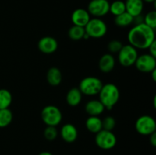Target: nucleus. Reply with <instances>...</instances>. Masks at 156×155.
Returning a JSON list of instances; mask_svg holds the SVG:
<instances>
[{"label":"nucleus","instance_id":"1","mask_svg":"<svg viewBox=\"0 0 156 155\" xmlns=\"http://www.w3.org/2000/svg\"><path fill=\"white\" fill-rule=\"evenodd\" d=\"M127 39L129 45L136 50H146L155 40V30L144 23L136 24L129 30Z\"/></svg>","mask_w":156,"mask_h":155},{"label":"nucleus","instance_id":"2","mask_svg":"<svg viewBox=\"0 0 156 155\" xmlns=\"http://www.w3.org/2000/svg\"><path fill=\"white\" fill-rule=\"evenodd\" d=\"M98 95L99 100L105 109L111 110L120 100V90L114 84L108 83L103 84Z\"/></svg>","mask_w":156,"mask_h":155},{"label":"nucleus","instance_id":"3","mask_svg":"<svg viewBox=\"0 0 156 155\" xmlns=\"http://www.w3.org/2000/svg\"><path fill=\"white\" fill-rule=\"evenodd\" d=\"M103 86L101 80L97 77L89 76L81 81L79 89L82 94L87 96H94L98 94Z\"/></svg>","mask_w":156,"mask_h":155},{"label":"nucleus","instance_id":"4","mask_svg":"<svg viewBox=\"0 0 156 155\" xmlns=\"http://www.w3.org/2000/svg\"><path fill=\"white\" fill-rule=\"evenodd\" d=\"M85 30L89 37L98 39L106 34L108 27L106 23L100 18H91L85 26Z\"/></svg>","mask_w":156,"mask_h":155},{"label":"nucleus","instance_id":"5","mask_svg":"<svg viewBox=\"0 0 156 155\" xmlns=\"http://www.w3.org/2000/svg\"><path fill=\"white\" fill-rule=\"evenodd\" d=\"M43 122L48 126H56L60 124L62 115L60 109L53 105H48L43 108L41 113Z\"/></svg>","mask_w":156,"mask_h":155},{"label":"nucleus","instance_id":"6","mask_svg":"<svg viewBox=\"0 0 156 155\" xmlns=\"http://www.w3.org/2000/svg\"><path fill=\"white\" fill-rule=\"evenodd\" d=\"M95 144L103 150H111L117 144V138L112 131L101 129L95 134Z\"/></svg>","mask_w":156,"mask_h":155},{"label":"nucleus","instance_id":"7","mask_svg":"<svg viewBox=\"0 0 156 155\" xmlns=\"http://www.w3.org/2000/svg\"><path fill=\"white\" fill-rule=\"evenodd\" d=\"M135 129L142 135H150L156 131V122L153 117L148 115L139 117L135 123Z\"/></svg>","mask_w":156,"mask_h":155},{"label":"nucleus","instance_id":"8","mask_svg":"<svg viewBox=\"0 0 156 155\" xmlns=\"http://www.w3.org/2000/svg\"><path fill=\"white\" fill-rule=\"evenodd\" d=\"M138 56L136 49L128 44L123 46L118 53V60L122 66L130 67L135 64Z\"/></svg>","mask_w":156,"mask_h":155},{"label":"nucleus","instance_id":"9","mask_svg":"<svg viewBox=\"0 0 156 155\" xmlns=\"http://www.w3.org/2000/svg\"><path fill=\"white\" fill-rule=\"evenodd\" d=\"M110 2L108 0H91L88 5L87 11L90 15L101 18L109 12Z\"/></svg>","mask_w":156,"mask_h":155},{"label":"nucleus","instance_id":"10","mask_svg":"<svg viewBox=\"0 0 156 155\" xmlns=\"http://www.w3.org/2000/svg\"><path fill=\"white\" fill-rule=\"evenodd\" d=\"M134 65L141 72L151 73L156 69V57H154L149 53L138 56Z\"/></svg>","mask_w":156,"mask_h":155},{"label":"nucleus","instance_id":"11","mask_svg":"<svg viewBox=\"0 0 156 155\" xmlns=\"http://www.w3.org/2000/svg\"><path fill=\"white\" fill-rule=\"evenodd\" d=\"M37 47L40 51L44 54H52L57 50L58 42L53 36H44L38 41Z\"/></svg>","mask_w":156,"mask_h":155},{"label":"nucleus","instance_id":"12","mask_svg":"<svg viewBox=\"0 0 156 155\" xmlns=\"http://www.w3.org/2000/svg\"><path fill=\"white\" fill-rule=\"evenodd\" d=\"M90 19H91V15L88 11L81 8L73 11L71 15V20L72 22L73 23V25L80 26V27H85Z\"/></svg>","mask_w":156,"mask_h":155},{"label":"nucleus","instance_id":"13","mask_svg":"<svg viewBox=\"0 0 156 155\" xmlns=\"http://www.w3.org/2000/svg\"><path fill=\"white\" fill-rule=\"evenodd\" d=\"M61 138L67 143H73L77 139L78 130L74 125L66 123L63 125L60 129Z\"/></svg>","mask_w":156,"mask_h":155},{"label":"nucleus","instance_id":"14","mask_svg":"<svg viewBox=\"0 0 156 155\" xmlns=\"http://www.w3.org/2000/svg\"><path fill=\"white\" fill-rule=\"evenodd\" d=\"M126 12L133 17L138 16L142 14L144 8L143 0H126L124 2Z\"/></svg>","mask_w":156,"mask_h":155},{"label":"nucleus","instance_id":"15","mask_svg":"<svg viewBox=\"0 0 156 155\" xmlns=\"http://www.w3.org/2000/svg\"><path fill=\"white\" fill-rule=\"evenodd\" d=\"M99 69L104 73H109L115 67V59L111 53L104 54L98 62Z\"/></svg>","mask_w":156,"mask_h":155},{"label":"nucleus","instance_id":"16","mask_svg":"<svg viewBox=\"0 0 156 155\" xmlns=\"http://www.w3.org/2000/svg\"><path fill=\"white\" fill-rule=\"evenodd\" d=\"M85 112L91 116H99L105 111V108L99 100H89L85 104Z\"/></svg>","mask_w":156,"mask_h":155},{"label":"nucleus","instance_id":"17","mask_svg":"<svg viewBox=\"0 0 156 155\" xmlns=\"http://www.w3.org/2000/svg\"><path fill=\"white\" fill-rule=\"evenodd\" d=\"M62 73L61 71L56 67H52L47 71V81L49 84L56 87L60 84L62 81Z\"/></svg>","mask_w":156,"mask_h":155},{"label":"nucleus","instance_id":"18","mask_svg":"<svg viewBox=\"0 0 156 155\" xmlns=\"http://www.w3.org/2000/svg\"><path fill=\"white\" fill-rule=\"evenodd\" d=\"M66 102L69 106H76L80 104L82 99V94L79 88H73L66 94Z\"/></svg>","mask_w":156,"mask_h":155},{"label":"nucleus","instance_id":"19","mask_svg":"<svg viewBox=\"0 0 156 155\" xmlns=\"http://www.w3.org/2000/svg\"><path fill=\"white\" fill-rule=\"evenodd\" d=\"M85 127L91 133L97 134L102 129V119L98 116L89 115L85 122Z\"/></svg>","mask_w":156,"mask_h":155},{"label":"nucleus","instance_id":"20","mask_svg":"<svg viewBox=\"0 0 156 155\" xmlns=\"http://www.w3.org/2000/svg\"><path fill=\"white\" fill-rule=\"evenodd\" d=\"M133 22V17L128 12H125L120 15H117L114 18V23L117 26L120 27H128Z\"/></svg>","mask_w":156,"mask_h":155},{"label":"nucleus","instance_id":"21","mask_svg":"<svg viewBox=\"0 0 156 155\" xmlns=\"http://www.w3.org/2000/svg\"><path fill=\"white\" fill-rule=\"evenodd\" d=\"M12 102V95L7 89H0V109H7Z\"/></svg>","mask_w":156,"mask_h":155},{"label":"nucleus","instance_id":"22","mask_svg":"<svg viewBox=\"0 0 156 155\" xmlns=\"http://www.w3.org/2000/svg\"><path fill=\"white\" fill-rule=\"evenodd\" d=\"M85 34V27L80 26L73 25L69 28L68 31V36L73 40H80L83 39L84 35Z\"/></svg>","mask_w":156,"mask_h":155},{"label":"nucleus","instance_id":"23","mask_svg":"<svg viewBox=\"0 0 156 155\" xmlns=\"http://www.w3.org/2000/svg\"><path fill=\"white\" fill-rule=\"evenodd\" d=\"M13 119L12 112L7 109H0V128H5L11 124Z\"/></svg>","mask_w":156,"mask_h":155},{"label":"nucleus","instance_id":"24","mask_svg":"<svg viewBox=\"0 0 156 155\" xmlns=\"http://www.w3.org/2000/svg\"><path fill=\"white\" fill-rule=\"evenodd\" d=\"M126 12V6L125 2L122 0H116L110 4L109 12H111L113 15L117 16Z\"/></svg>","mask_w":156,"mask_h":155},{"label":"nucleus","instance_id":"25","mask_svg":"<svg viewBox=\"0 0 156 155\" xmlns=\"http://www.w3.org/2000/svg\"><path fill=\"white\" fill-rule=\"evenodd\" d=\"M143 23L149 27L155 30L156 29V12L151 11L149 12L143 18Z\"/></svg>","mask_w":156,"mask_h":155},{"label":"nucleus","instance_id":"26","mask_svg":"<svg viewBox=\"0 0 156 155\" xmlns=\"http://www.w3.org/2000/svg\"><path fill=\"white\" fill-rule=\"evenodd\" d=\"M44 135L45 138L48 141H53L56 138L58 135V131L56 126H48L45 128L44 132Z\"/></svg>","mask_w":156,"mask_h":155},{"label":"nucleus","instance_id":"27","mask_svg":"<svg viewBox=\"0 0 156 155\" xmlns=\"http://www.w3.org/2000/svg\"><path fill=\"white\" fill-rule=\"evenodd\" d=\"M116 120L112 116H106L102 119V129L107 131H112L115 128Z\"/></svg>","mask_w":156,"mask_h":155},{"label":"nucleus","instance_id":"28","mask_svg":"<svg viewBox=\"0 0 156 155\" xmlns=\"http://www.w3.org/2000/svg\"><path fill=\"white\" fill-rule=\"evenodd\" d=\"M123 43L118 40H113L109 42L108 44V49L110 53H118L121 48L123 47Z\"/></svg>","mask_w":156,"mask_h":155},{"label":"nucleus","instance_id":"29","mask_svg":"<svg viewBox=\"0 0 156 155\" xmlns=\"http://www.w3.org/2000/svg\"><path fill=\"white\" fill-rule=\"evenodd\" d=\"M148 49L149 50V54L152 55L154 57H156V40L154 41Z\"/></svg>","mask_w":156,"mask_h":155},{"label":"nucleus","instance_id":"30","mask_svg":"<svg viewBox=\"0 0 156 155\" xmlns=\"http://www.w3.org/2000/svg\"><path fill=\"white\" fill-rule=\"evenodd\" d=\"M149 136H150V139H149V141H150L151 144H152L153 147H155L156 146V132H154V133L151 134Z\"/></svg>","mask_w":156,"mask_h":155},{"label":"nucleus","instance_id":"31","mask_svg":"<svg viewBox=\"0 0 156 155\" xmlns=\"http://www.w3.org/2000/svg\"><path fill=\"white\" fill-rule=\"evenodd\" d=\"M151 73H152V79H153L154 81H156V69L154 70V71H152Z\"/></svg>","mask_w":156,"mask_h":155},{"label":"nucleus","instance_id":"32","mask_svg":"<svg viewBox=\"0 0 156 155\" xmlns=\"http://www.w3.org/2000/svg\"><path fill=\"white\" fill-rule=\"evenodd\" d=\"M38 155H53V153H50V152L43 151V152H41V153H40Z\"/></svg>","mask_w":156,"mask_h":155},{"label":"nucleus","instance_id":"33","mask_svg":"<svg viewBox=\"0 0 156 155\" xmlns=\"http://www.w3.org/2000/svg\"><path fill=\"white\" fill-rule=\"evenodd\" d=\"M143 2H146L148 3H152V2H155V0H143Z\"/></svg>","mask_w":156,"mask_h":155}]
</instances>
